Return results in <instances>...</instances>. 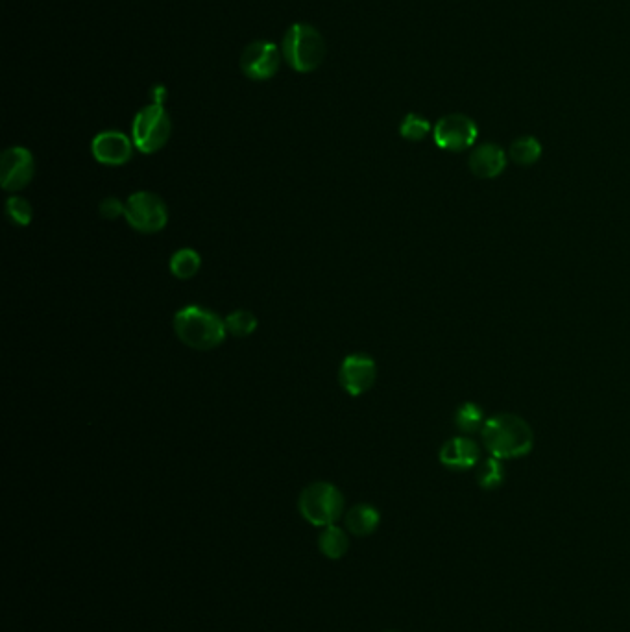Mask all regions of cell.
<instances>
[{
  "mask_svg": "<svg viewBox=\"0 0 630 632\" xmlns=\"http://www.w3.org/2000/svg\"><path fill=\"white\" fill-rule=\"evenodd\" d=\"M485 450L496 459H520L534 446L531 426L516 414L501 413L488 418L481 429Z\"/></svg>",
  "mask_w": 630,
  "mask_h": 632,
  "instance_id": "obj_1",
  "label": "cell"
},
{
  "mask_svg": "<svg viewBox=\"0 0 630 632\" xmlns=\"http://www.w3.org/2000/svg\"><path fill=\"white\" fill-rule=\"evenodd\" d=\"M176 337L189 348L207 352L219 348L228 337L224 318L200 305H187L174 315Z\"/></svg>",
  "mask_w": 630,
  "mask_h": 632,
  "instance_id": "obj_2",
  "label": "cell"
},
{
  "mask_svg": "<svg viewBox=\"0 0 630 632\" xmlns=\"http://www.w3.org/2000/svg\"><path fill=\"white\" fill-rule=\"evenodd\" d=\"M283 58L296 73H313L326 58V41L315 26L307 23L292 25L283 37Z\"/></svg>",
  "mask_w": 630,
  "mask_h": 632,
  "instance_id": "obj_3",
  "label": "cell"
},
{
  "mask_svg": "<svg viewBox=\"0 0 630 632\" xmlns=\"http://www.w3.org/2000/svg\"><path fill=\"white\" fill-rule=\"evenodd\" d=\"M298 507L302 512L303 520H307L316 527H328L337 523L342 516L344 496L335 485L318 481L303 488Z\"/></svg>",
  "mask_w": 630,
  "mask_h": 632,
  "instance_id": "obj_4",
  "label": "cell"
},
{
  "mask_svg": "<svg viewBox=\"0 0 630 632\" xmlns=\"http://www.w3.org/2000/svg\"><path fill=\"white\" fill-rule=\"evenodd\" d=\"M172 122L165 106L150 104L139 111L132 122V139L141 154H156L169 143Z\"/></svg>",
  "mask_w": 630,
  "mask_h": 632,
  "instance_id": "obj_5",
  "label": "cell"
},
{
  "mask_svg": "<svg viewBox=\"0 0 630 632\" xmlns=\"http://www.w3.org/2000/svg\"><path fill=\"white\" fill-rule=\"evenodd\" d=\"M124 219L135 231L150 235L165 230L169 222V209L158 195L139 191L126 200Z\"/></svg>",
  "mask_w": 630,
  "mask_h": 632,
  "instance_id": "obj_6",
  "label": "cell"
},
{
  "mask_svg": "<svg viewBox=\"0 0 630 632\" xmlns=\"http://www.w3.org/2000/svg\"><path fill=\"white\" fill-rule=\"evenodd\" d=\"M36 174V159L25 146H12L0 158V185L8 193L28 187Z\"/></svg>",
  "mask_w": 630,
  "mask_h": 632,
  "instance_id": "obj_7",
  "label": "cell"
},
{
  "mask_svg": "<svg viewBox=\"0 0 630 632\" xmlns=\"http://www.w3.org/2000/svg\"><path fill=\"white\" fill-rule=\"evenodd\" d=\"M477 135H479L477 124L470 117L461 115V113L442 117L433 130V137H435L437 146H440L442 150H448V152L468 150L470 146L475 145Z\"/></svg>",
  "mask_w": 630,
  "mask_h": 632,
  "instance_id": "obj_8",
  "label": "cell"
},
{
  "mask_svg": "<svg viewBox=\"0 0 630 632\" xmlns=\"http://www.w3.org/2000/svg\"><path fill=\"white\" fill-rule=\"evenodd\" d=\"M279 63L281 52L278 45H274L272 41H254L241 54V69L244 76L255 82H265L274 78L278 73Z\"/></svg>",
  "mask_w": 630,
  "mask_h": 632,
  "instance_id": "obj_9",
  "label": "cell"
},
{
  "mask_svg": "<svg viewBox=\"0 0 630 632\" xmlns=\"http://www.w3.org/2000/svg\"><path fill=\"white\" fill-rule=\"evenodd\" d=\"M377 377L376 361L364 353L348 355L339 370V383L353 398H359L374 387Z\"/></svg>",
  "mask_w": 630,
  "mask_h": 632,
  "instance_id": "obj_10",
  "label": "cell"
},
{
  "mask_svg": "<svg viewBox=\"0 0 630 632\" xmlns=\"http://www.w3.org/2000/svg\"><path fill=\"white\" fill-rule=\"evenodd\" d=\"M134 146V139H130L128 135L117 130H108L95 135L91 152L98 163L108 167H121L134 156Z\"/></svg>",
  "mask_w": 630,
  "mask_h": 632,
  "instance_id": "obj_11",
  "label": "cell"
},
{
  "mask_svg": "<svg viewBox=\"0 0 630 632\" xmlns=\"http://www.w3.org/2000/svg\"><path fill=\"white\" fill-rule=\"evenodd\" d=\"M440 462L449 470H470L479 464V444L470 437H455L448 440L438 453Z\"/></svg>",
  "mask_w": 630,
  "mask_h": 632,
  "instance_id": "obj_12",
  "label": "cell"
},
{
  "mask_svg": "<svg viewBox=\"0 0 630 632\" xmlns=\"http://www.w3.org/2000/svg\"><path fill=\"white\" fill-rule=\"evenodd\" d=\"M470 171L481 180H494L507 167L505 150L494 143L477 146L468 159Z\"/></svg>",
  "mask_w": 630,
  "mask_h": 632,
  "instance_id": "obj_13",
  "label": "cell"
},
{
  "mask_svg": "<svg viewBox=\"0 0 630 632\" xmlns=\"http://www.w3.org/2000/svg\"><path fill=\"white\" fill-rule=\"evenodd\" d=\"M379 522H381L379 511L376 507L366 505V503L355 505L346 514V527L355 536H368L376 533Z\"/></svg>",
  "mask_w": 630,
  "mask_h": 632,
  "instance_id": "obj_14",
  "label": "cell"
},
{
  "mask_svg": "<svg viewBox=\"0 0 630 632\" xmlns=\"http://www.w3.org/2000/svg\"><path fill=\"white\" fill-rule=\"evenodd\" d=\"M318 549L328 559H342L350 549V538L344 529H340L333 523V525L324 527V531L318 536Z\"/></svg>",
  "mask_w": 630,
  "mask_h": 632,
  "instance_id": "obj_15",
  "label": "cell"
},
{
  "mask_svg": "<svg viewBox=\"0 0 630 632\" xmlns=\"http://www.w3.org/2000/svg\"><path fill=\"white\" fill-rule=\"evenodd\" d=\"M170 272L178 280H191L202 267V257L193 248H182L170 257Z\"/></svg>",
  "mask_w": 630,
  "mask_h": 632,
  "instance_id": "obj_16",
  "label": "cell"
},
{
  "mask_svg": "<svg viewBox=\"0 0 630 632\" xmlns=\"http://www.w3.org/2000/svg\"><path fill=\"white\" fill-rule=\"evenodd\" d=\"M509 156L516 165L529 167V165H534L542 156V145L533 135H525L510 145Z\"/></svg>",
  "mask_w": 630,
  "mask_h": 632,
  "instance_id": "obj_17",
  "label": "cell"
},
{
  "mask_svg": "<svg viewBox=\"0 0 630 632\" xmlns=\"http://www.w3.org/2000/svg\"><path fill=\"white\" fill-rule=\"evenodd\" d=\"M224 322H226L228 335L239 337V339L250 337L255 329H257V324H259V322H257V316H255L252 311H246V309L233 311V313H230V315L224 318Z\"/></svg>",
  "mask_w": 630,
  "mask_h": 632,
  "instance_id": "obj_18",
  "label": "cell"
},
{
  "mask_svg": "<svg viewBox=\"0 0 630 632\" xmlns=\"http://www.w3.org/2000/svg\"><path fill=\"white\" fill-rule=\"evenodd\" d=\"M485 413L483 409H479L475 403H464L461 409L455 414V424L461 429L462 433L472 435L481 431L485 426Z\"/></svg>",
  "mask_w": 630,
  "mask_h": 632,
  "instance_id": "obj_19",
  "label": "cell"
},
{
  "mask_svg": "<svg viewBox=\"0 0 630 632\" xmlns=\"http://www.w3.org/2000/svg\"><path fill=\"white\" fill-rule=\"evenodd\" d=\"M505 470L496 457H490L477 470V485L485 490H496L503 485Z\"/></svg>",
  "mask_w": 630,
  "mask_h": 632,
  "instance_id": "obj_20",
  "label": "cell"
},
{
  "mask_svg": "<svg viewBox=\"0 0 630 632\" xmlns=\"http://www.w3.org/2000/svg\"><path fill=\"white\" fill-rule=\"evenodd\" d=\"M431 132V122L424 119L422 115L409 113L400 126V134L407 141H422Z\"/></svg>",
  "mask_w": 630,
  "mask_h": 632,
  "instance_id": "obj_21",
  "label": "cell"
},
{
  "mask_svg": "<svg viewBox=\"0 0 630 632\" xmlns=\"http://www.w3.org/2000/svg\"><path fill=\"white\" fill-rule=\"evenodd\" d=\"M6 213H8V217H10L13 224H17V226H21V228L28 226V224L32 222V215H34L30 202H28L26 198H23V196H12V198H8V202H6Z\"/></svg>",
  "mask_w": 630,
  "mask_h": 632,
  "instance_id": "obj_22",
  "label": "cell"
},
{
  "mask_svg": "<svg viewBox=\"0 0 630 632\" xmlns=\"http://www.w3.org/2000/svg\"><path fill=\"white\" fill-rule=\"evenodd\" d=\"M98 211L104 219L115 220L119 217H124V211H126V202H121L119 198H104L98 206Z\"/></svg>",
  "mask_w": 630,
  "mask_h": 632,
  "instance_id": "obj_23",
  "label": "cell"
},
{
  "mask_svg": "<svg viewBox=\"0 0 630 632\" xmlns=\"http://www.w3.org/2000/svg\"><path fill=\"white\" fill-rule=\"evenodd\" d=\"M152 95H154V104H161V106H163V100H165V87H156V89L152 91Z\"/></svg>",
  "mask_w": 630,
  "mask_h": 632,
  "instance_id": "obj_24",
  "label": "cell"
}]
</instances>
